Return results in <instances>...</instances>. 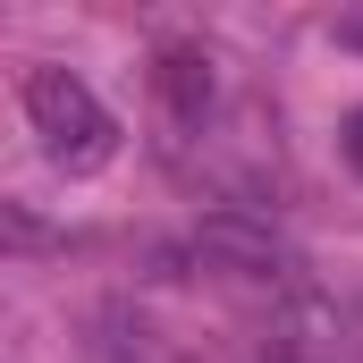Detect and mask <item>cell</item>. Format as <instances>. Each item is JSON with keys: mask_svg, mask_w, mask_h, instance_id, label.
Listing matches in <instances>:
<instances>
[{"mask_svg": "<svg viewBox=\"0 0 363 363\" xmlns=\"http://www.w3.org/2000/svg\"><path fill=\"white\" fill-rule=\"evenodd\" d=\"M26 127L43 135V152L68 169V178H93V169H110L118 161V118L101 110V93L85 77H68V68H26Z\"/></svg>", "mask_w": 363, "mask_h": 363, "instance_id": "cell-1", "label": "cell"}, {"mask_svg": "<svg viewBox=\"0 0 363 363\" xmlns=\"http://www.w3.org/2000/svg\"><path fill=\"white\" fill-rule=\"evenodd\" d=\"M161 93H169L186 118H194V110L211 101V60H194V51H169V60H161Z\"/></svg>", "mask_w": 363, "mask_h": 363, "instance_id": "cell-2", "label": "cell"}, {"mask_svg": "<svg viewBox=\"0 0 363 363\" xmlns=\"http://www.w3.org/2000/svg\"><path fill=\"white\" fill-rule=\"evenodd\" d=\"M93 355H101V363H186L178 347H169V338H152V330H110Z\"/></svg>", "mask_w": 363, "mask_h": 363, "instance_id": "cell-3", "label": "cell"}, {"mask_svg": "<svg viewBox=\"0 0 363 363\" xmlns=\"http://www.w3.org/2000/svg\"><path fill=\"white\" fill-rule=\"evenodd\" d=\"M347 161H355V169H363V110H355V118H347Z\"/></svg>", "mask_w": 363, "mask_h": 363, "instance_id": "cell-4", "label": "cell"}, {"mask_svg": "<svg viewBox=\"0 0 363 363\" xmlns=\"http://www.w3.org/2000/svg\"><path fill=\"white\" fill-rule=\"evenodd\" d=\"M347 34H355V43H363V17H347Z\"/></svg>", "mask_w": 363, "mask_h": 363, "instance_id": "cell-5", "label": "cell"}]
</instances>
